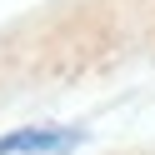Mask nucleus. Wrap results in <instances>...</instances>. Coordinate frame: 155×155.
I'll return each instance as SVG.
<instances>
[{
  "instance_id": "1",
  "label": "nucleus",
  "mask_w": 155,
  "mask_h": 155,
  "mask_svg": "<svg viewBox=\"0 0 155 155\" xmlns=\"http://www.w3.org/2000/svg\"><path fill=\"white\" fill-rule=\"evenodd\" d=\"M85 135L80 130H65V125H25V130L0 135V155H65Z\"/></svg>"
}]
</instances>
